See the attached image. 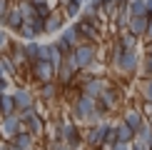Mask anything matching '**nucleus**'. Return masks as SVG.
I'll return each instance as SVG.
<instances>
[{
	"label": "nucleus",
	"mask_w": 152,
	"mask_h": 150,
	"mask_svg": "<svg viewBox=\"0 0 152 150\" xmlns=\"http://www.w3.org/2000/svg\"><path fill=\"white\" fill-rule=\"evenodd\" d=\"M0 150H12V148H10V143L5 140V138H0Z\"/></svg>",
	"instance_id": "nucleus-35"
},
{
	"label": "nucleus",
	"mask_w": 152,
	"mask_h": 150,
	"mask_svg": "<svg viewBox=\"0 0 152 150\" xmlns=\"http://www.w3.org/2000/svg\"><path fill=\"white\" fill-rule=\"evenodd\" d=\"M58 150H75V148H70V145H67V143H62V145H60Z\"/></svg>",
	"instance_id": "nucleus-39"
},
{
	"label": "nucleus",
	"mask_w": 152,
	"mask_h": 150,
	"mask_svg": "<svg viewBox=\"0 0 152 150\" xmlns=\"http://www.w3.org/2000/svg\"><path fill=\"white\" fill-rule=\"evenodd\" d=\"M115 3H117V5H127L130 0H115Z\"/></svg>",
	"instance_id": "nucleus-41"
},
{
	"label": "nucleus",
	"mask_w": 152,
	"mask_h": 150,
	"mask_svg": "<svg viewBox=\"0 0 152 150\" xmlns=\"http://www.w3.org/2000/svg\"><path fill=\"white\" fill-rule=\"evenodd\" d=\"M127 10H130V15H147V10H145V0H130Z\"/></svg>",
	"instance_id": "nucleus-25"
},
{
	"label": "nucleus",
	"mask_w": 152,
	"mask_h": 150,
	"mask_svg": "<svg viewBox=\"0 0 152 150\" xmlns=\"http://www.w3.org/2000/svg\"><path fill=\"white\" fill-rule=\"evenodd\" d=\"M25 70L30 73V78H33L37 85L55 80V68H53V62H50V60H35V62H30Z\"/></svg>",
	"instance_id": "nucleus-5"
},
{
	"label": "nucleus",
	"mask_w": 152,
	"mask_h": 150,
	"mask_svg": "<svg viewBox=\"0 0 152 150\" xmlns=\"http://www.w3.org/2000/svg\"><path fill=\"white\" fill-rule=\"evenodd\" d=\"M30 150H35V148H30Z\"/></svg>",
	"instance_id": "nucleus-42"
},
{
	"label": "nucleus",
	"mask_w": 152,
	"mask_h": 150,
	"mask_svg": "<svg viewBox=\"0 0 152 150\" xmlns=\"http://www.w3.org/2000/svg\"><path fill=\"white\" fill-rule=\"evenodd\" d=\"M147 23H150L147 15H130V23H127V28H125V30H130L132 35H137V38L142 40V38H145V30H147Z\"/></svg>",
	"instance_id": "nucleus-18"
},
{
	"label": "nucleus",
	"mask_w": 152,
	"mask_h": 150,
	"mask_svg": "<svg viewBox=\"0 0 152 150\" xmlns=\"http://www.w3.org/2000/svg\"><path fill=\"white\" fill-rule=\"evenodd\" d=\"M10 112H18L15 110V100H12V93H3L0 95V115H10Z\"/></svg>",
	"instance_id": "nucleus-23"
},
{
	"label": "nucleus",
	"mask_w": 152,
	"mask_h": 150,
	"mask_svg": "<svg viewBox=\"0 0 152 150\" xmlns=\"http://www.w3.org/2000/svg\"><path fill=\"white\" fill-rule=\"evenodd\" d=\"M35 12H37V18H48L50 12H53V5L50 3H40V5H35Z\"/></svg>",
	"instance_id": "nucleus-27"
},
{
	"label": "nucleus",
	"mask_w": 152,
	"mask_h": 150,
	"mask_svg": "<svg viewBox=\"0 0 152 150\" xmlns=\"http://www.w3.org/2000/svg\"><path fill=\"white\" fill-rule=\"evenodd\" d=\"M60 90L62 88L55 83V80H50V83H40V88H37V100H42V103H53V100L60 98Z\"/></svg>",
	"instance_id": "nucleus-16"
},
{
	"label": "nucleus",
	"mask_w": 152,
	"mask_h": 150,
	"mask_svg": "<svg viewBox=\"0 0 152 150\" xmlns=\"http://www.w3.org/2000/svg\"><path fill=\"white\" fill-rule=\"evenodd\" d=\"M77 43H82V40H80L77 30H75V25H67V28H62V30H60V38L55 40V45L62 50V55H70V53H72V48L77 45Z\"/></svg>",
	"instance_id": "nucleus-7"
},
{
	"label": "nucleus",
	"mask_w": 152,
	"mask_h": 150,
	"mask_svg": "<svg viewBox=\"0 0 152 150\" xmlns=\"http://www.w3.org/2000/svg\"><path fill=\"white\" fill-rule=\"evenodd\" d=\"M145 55H152V40H145Z\"/></svg>",
	"instance_id": "nucleus-37"
},
{
	"label": "nucleus",
	"mask_w": 152,
	"mask_h": 150,
	"mask_svg": "<svg viewBox=\"0 0 152 150\" xmlns=\"http://www.w3.org/2000/svg\"><path fill=\"white\" fill-rule=\"evenodd\" d=\"M145 120H147V118L142 115V110H140V108H127V110L122 112V123H127L130 128L135 130V133L142 128V123H145Z\"/></svg>",
	"instance_id": "nucleus-17"
},
{
	"label": "nucleus",
	"mask_w": 152,
	"mask_h": 150,
	"mask_svg": "<svg viewBox=\"0 0 152 150\" xmlns=\"http://www.w3.org/2000/svg\"><path fill=\"white\" fill-rule=\"evenodd\" d=\"M140 110H142V115H145V118L150 120V118H152V100H142Z\"/></svg>",
	"instance_id": "nucleus-30"
},
{
	"label": "nucleus",
	"mask_w": 152,
	"mask_h": 150,
	"mask_svg": "<svg viewBox=\"0 0 152 150\" xmlns=\"http://www.w3.org/2000/svg\"><path fill=\"white\" fill-rule=\"evenodd\" d=\"M140 98L152 100V75H145V80L140 83Z\"/></svg>",
	"instance_id": "nucleus-24"
},
{
	"label": "nucleus",
	"mask_w": 152,
	"mask_h": 150,
	"mask_svg": "<svg viewBox=\"0 0 152 150\" xmlns=\"http://www.w3.org/2000/svg\"><path fill=\"white\" fill-rule=\"evenodd\" d=\"M140 65H142V73L145 75H152V55H145V58L140 60Z\"/></svg>",
	"instance_id": "nucleus-29"
},
{
	"label": "nucleus",
	"mask_w": 152,
	"mask_h": 150,
	"mask_svg": "<svg viewBox=\"0 0 152 150\" xmlns=\"http://www.w3.org/2000/svg\"><path fill=\"white\" fill-rule=\"evenodd\" d=\"M150 123H152V118H150Z\"/></svg>",
	"instance_id": "nucleus-43"
},
{
	"label": "nucleus",
	"mask_w": 152,
	"mask_h": 150,
	"mask_svg": "<svg viewBox=\"0 0 152 150\" xmlns=\"http://www.w3.org/2000/svg\"><path fill=\"white\" fill-rule=\"evenodd\" d=\"M115 130H117V143H132V138H135V130L130 128L127 123H115Z\"/></svg>",
	"instance_id": "nucleus-20"
},
{
	"label": "nucleus",
	"mask_w": 152,
	"mask_h": 150,
	"mask_svg": "<svg viewBox=\"0 0 152 150\" xmlns=\"http://www.w3.org/2000/svg\"><path fill=\"white\" fill-rule=\"evenodd\" d=\"M107 128H110L107 118H105V120H100V123H92L90 128L82 133V143H85V145L90 148V150L105 148V133H107Z\"/></svg>",
	"instance_id": "nucleus-3"
},
{
	"label": "nucleus",
	"mask_w": 152,
	"mask_h": 150,
	"mask_svg": "<svg viewBox=\"0 0 152 150\" xmlns=\"http://www.w3.org/2000/svg\"><path fill=\"white\" fill-rule=\"evenodd\" d=\"M12 100H15V110L18 112L28 110V108H35V103H37L35 93L30 90V88H25V85H18L15 90H12Z\"/></svg>",
	"instance_id": "nucleus-9"
},
{
	"label": "nucleus",
	"mask_w": 152,
	"mask_h": 150,
	"mask_svg": "<svg viewBox=\"0 0 152 150\" xmlns=\"http://www.w3.org/2000/svg\"><path fill=\"white\" fill-rule=\"evenodd\" d=\"M8 45H10V33L5 28H0V53H5Z\"/></svg>",
	"instance_id": "nucleus-28"
},
{
	"label": "nucleus",
	"mask_w": 152,
	"mask_h": 150,
	"mask_svg": "<svg viewBox=\"0 0 152 150\" xmlns=\"http://www.w3.org/2000/svg\"><path fill=\"white\" fill-rule=\"evenodd\" d=\"M145 143H147V145L152 148V130H150V135H147V138H145Z\"/></svg>",
	"instance_id": "nucleus-38"
},
{
	"label": "nucleus",
	"mask_w": 152,
	"mask_h": 150,
	"mask_svg": "<svg viewBox=\"0 0 152 150\" xmlns=\"http://www.w3.org/2000/svg\"><path fill=\"white\" fill-rule=\"evenodd\" d=\"M33 5H40V3H50V0H30Z\"/></svg>",
	"instance_id": "nucleus-40"
},
{
	"label": "nucleus",
	"mask_w": 152,
	"mask_h": 150,
	"mask_svg": "<svg viewBox=\"0 0 152 150\" xmlns=\"http://www.w3.org/2000/svg\"><path fill=\"white\" fill-rule=\"evenodd\" d=\"M18 130H23V123H20V115H18V112L0 115V138L8 140V138H12Z\"/></svg>",
	"instance_id": "nucleus-10"
},
{
	"label": "nucleus",
	"mask_w": 152,
	"mask_h": 150,
	"mask_svg": "<svg viewBox=\"0 0 152 150\" xmlns=\"http://www.w3.org/2000/svg\"><path fill=\"white\" fill-rule=\"evenodd\" d=\"M72 25H75V30H77L80 40H87V43H100V33H102V30H97L92 23H87V20H82V18H77V20H75Z\"/></svg>",
	"instance_id": "nucleus-11"
},
{
	"label": "nucleus",
	"mask_w": 152,
	"mask_h": 150,
	"mask_svg": "<svg viewBox=\"0 0 152 150\" xmlns=\"http://www.w3.org/2000/svg\"><path fill=\"white\" fill-rule=\"evenodd\" d=\"M18 115H20V123H23V128L28 130V133H33L35 138H42V135H45V118L40 115V110H37V108L20 110Z\"/></svg>",
	"instance_id": "nucleus-2"
},
{
	"label": "nucleus",
	"mask_w": 152,
	"mask_h": 150,
	"mask_svg": "<svg viewBox=\"0 0 152 150\" xmlns=\"http://www.w3.org/2000/svg\"><path fill=\"white\" fill-rule=\"evenodd\" d=\"M112 68H115L117 73H122V75H135L137 68H140V55H137V50H125Z\"/></svg>",
	"instance_id": "nucleus-6"
},
{
	"label": "nucleus",
	"mask_w": 152,
	"mask_h": 150,
	"mask_svg": "<svg viewBox=\"0 0 152 150\" xmlns=\"http://www.w3.org/2000/svg\"><path fill=\"white\" fill-rule=\"evenodd\" d=\"M145 10H147V18H152V0H145Z\"/></svg>",
	"instance_id": "nucleus-36"
},
{
	"label": "nucleus",
	"mask_w": 152,
	"mask_h": 150,
	"mask_svg": "<svg viewBox=\"0 0 152 150\" xmlns=\"http://www.w3.org/2000/svg\"><path fill=\"white\" fill-rule=\"evenodd\" d=\"M105 150H130V143H115V145H110Z\"/></svg>",
	"instance_id": "nucleus-32"
},
{
	"label": "nucleus",
	"mask_w": 152,
	"mask_h": 150,
	"mask_svg": "<svg viewBox=\"0 0 152 150\" xmlns=\"http://www.w3.org/2000/svg\"><path fill=\"white\" fill-rule=\"evenodd\" d=\"M115 143H117V130H115V125L110 123V128H107V133H105V148L115 145Z\"/></svg>",
	"instance_id": "nucleus-26"
},
{
	"label": "nucleus",
	"mask_w": 152,
	"mask_h": 150,
	"mask_svg": "<svg viewBox=\"0 0 152 150\" xmlns=\"http://www.w3.org/2000/svg\"><path fill=\"white\" fill-rule=\"evenodd\" d=\"M25 20H23V12H20V8H18L15 3L10 5V10H8V15L3 18V20H0V25H3L5 30H8V33H15L18 35V30H20V25H23Z\"/></svg>",
	"instance_id": "nucleus-12"
},
{
	"label": "nucleus",
	"mask_w": 152,
	"mask_h": 150,
	"mask_svg": "<svg viewBox=\"0 0 152 150\" xmlns=\"http://www.w3.org/2000/svg\"><path fill=\"white\" fill-rule=\"evenodd\" d=\"M70 58H72L75 65H77V70H87L92 62H97V43H87V40L77 43V45L72 48Z\"/></svg>",
	"instance_id": "nucleus-1"
},
{
	"label": "nucleus",
	"mask_w": 152,
	"mask_h": 150,
	"mask_svg": "<svg viewBox=\"0 0 152 150\" xmlns=\"http://www.w3.org/2000/svg\"><path fill=\"white\" fill-rule=\"evenodd\" d=\"M117 40H120V45H122L125 50H137V40H140V38L132 35L130 30H120V33H117Z\"/></svg>",
	"instance_id": "nucleus-19"
},
{
	"label": "nucleus",
	"mask_w": 152,
	"mask_h": 150,
	"mask_svg": "<svg viewBox=\"0 0 152 150\" xmlns=\"http://www.w3.org/2000/svg\"><path fill=\"white\" fill-rule=\"evenodd\" d=\"M142 40H152V18H150V23H147V30H145V38Z\"/></svg>",
	"instance_id": "nucleus-33"
},
{
	"label": "nucleus",
	"mask_w": 152,
	"mask_h": 150,
	"mask_svg": "<svg viewBox=\"0 0 152 150\" xmlns=\"http://www.w3.org/2000/svg\"><path fill=\"white\" fill-rule=\"evenodd\" d=\"M62 143H67L70 148H75V150H82V130L77 128V123L75 120H65L62 123Z\"/></svg>",
	"instance_id": "nucleus-8"
},
{
	"label": "nucleus",
	"mask_w": 152,
	"mask_h": 150,
	"mask_svg": "<svg viewBox=\"0 0 152 150\" xmlns=\"http://www.w3.org/2000/svg\"><path fill=\"white\" fill-rule=\"evenodd\" d=\"M8 83H10L8 78H0V95H3V93H8Z\"/></svg>",
	"instance_id": "nucleus-34"
},
{
	"label": "nucleus",
	"mask_w": 152,
	"mask_h": 150,
	"mask_svg": "<svg viewBox=\"0 0 152 150\" xmlns=\"http://www.w3.org/2000/svg\"><path fill=\"white\" fill-rule=\"evenodd\" d=\"M5 53L12 58V62L18 65V70H23V68H28V58H25V43L23 40H10V45Z\"/></svg>",
	"instance_id": "nucleus-14"
},
{
	"label": "nucleus",
	"mask_w": 152,
	"mask_h": 150,
	"mask_svg": "<svg viewBox=\"0 0 152 150\" xmlns=\"http://www.w3.org/2000/svg\"><path fill=\"white\" fill-rule=\"evenodd\" d=\"M65 20H67V18L62 15V10H55V8H53V12L45 18V30H42V35H55V33H60V30L65 28Z\"/></svg>",
	"instance_id": "nucleus-13"
},
{
	"label": "nucleus",
	"mask_w": 152,
	"mask_h": 150,
	"mask_svg": "<svg viewBox=\"0 0 152 150\" xmlns=\"http://www.w3.org/2000/svg\"><path fill=\"white\" fill-rule=\"evenodd\" d=\"M25 58H28V65L40 60V40H28L25 43Z\"/></svg>",
	"instance_id": "nucleus-22"
},
{
	"label": "nucleus",
	"mask_w": 152,
	"mask_h": 150,
	"mask_svg": "<svg viewBox=\"0 0 152 150\" xmlns=\"http://www.w3.org/2000/svg\"><path fill=\"white\" fill-rule=\"evenodd\" d=\"M70 112H72V120H75V123H87V120H90V115L95 112V98L80 93V95L72 100Z\"/></svg>",
	"instance_id": "nucleus-4"
},
{
	"label": "nucleus",
	"mask_w": 152,
	"mask_h": 150,
	"mask_svg": "<svg viewBox=\"0 0 152 150\" xmlns=\"http://www.w3.org/2000/svg\"><path fill=\"white\" fill-rule=\"evenodd\" d=\"M18 38H20L23 43H28V40H37V38H40V33L35 30L33 23H23L20 30H18Z\"/></svg>",
	"instance_id": "nucleus-21"
},
{
	"label": "nucleus",
	"mask_w": 152,
	"mask_h": 150,
	"mask_svg": "<svg viewBox=\"0 0 152 150\" xmlns=\"http://www.w3.org/2000/svg\"><path fill=\"white\" fill-rule=\"evenodd\" d=\"M8 143H10V145H15V148H20V150H30V148L37 145V138L23 128V130H18L12 138H8Z\"/></svg>",
	"instance_id": "nucleus-15"
},
{
	"label": "nucleus",
	"mask_w": 152,
	"mask_h": 150,
	"mask_svg": "<svg viewBox=\"0 0 152 150\" xmlns=\"http://www.w3.org/2000/svg\"><path fill=\"white\" fill-rule=\"evenodd\" d=\"M10 5H12V0H0V20H3V18L8 15V10H10Z\"/></svg>",
	"instance_id": "nucleus-31"
}]
</instances>
